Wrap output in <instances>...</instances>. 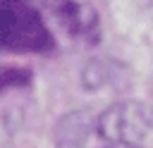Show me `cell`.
Returning a JSON list of instances; mask_svg holds the SVG:
<instances>
[{
  "label": "cell",
  "mask_w": 153,
  "mask_h": 148,
  "mask_svg": "<svg viewBox=\"0 0 153 148\" xmlns=\"http://www.w3.org/2000/svg\"><path fill=\"white\" fill-rule=\"evenodd\" d=\"M98 134L124 148H153V107L141 100H122L98 117Z\"/></svg>",
  "instance_id": "6da1fadb"
},
{
  "label": "cell",
  "mask_w": 153,
  "mask_h": 148,
  "mask_svg": "<svg viewBox=\"0 0 153 148\" xmlns=\"http://www.w3.org/2000/svg\"><path fill=\"white\" fill-rule=\"evenodd\" d=\"M2 45L12 53H48L53 36L33 0H2Z\"/></svg>",
  "instance_id": "7a4b0ae2"
},
{
  "label": "cell",
  "mask_w": 153,
  "mask_h": 148,
  "mask_svg": "<svg viewBox=\"0 0 153 148\" xmlns=\"http://www.w3.org/2000/svg\"><path fill=\"white\" fill-rule=\"evenodd\" d=\"M45 2L74 38H86V41L98 38V14L91 5L74 0H45Z\"/></svg>",
  "instance_id": "3957f363"
},
{
  "label": "cell",
  "mask_w": 153,
  "mask_h": 148,
  "mask_svg": "<svg viewBox=\"0 0 153 148\" xmlns=\"http://www.w3.org/2000/svg\"><path fill=\"white\" fill-rule=\"evenodd\" d=\"M86 134H88V127H86L84 112L67 115L57 127V141L62 148H79L86 141Z\"/></svg>",
  "instance_id": "277c9868"
}]
</instances>
